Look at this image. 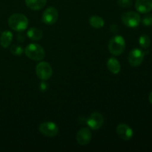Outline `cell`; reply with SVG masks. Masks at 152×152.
<instances>
[{"label": "cell", "instance_id": "obj_1", "mask_svg": "<svg viewBox=\"0 0 152 152\" xmlns=\"http://www.w3.org/2000/svg\"><path fill=\"white\" fill-rule=\"evenodd\" d=\"M8 25L13 31L21 32L28 28V19L22 13H14L9 17Z\"/></svg>", "mask_w": 152, "mask_h": 152}, {"label": "cell", "instance_id": "obj_2", "mask_svg": "<svg viewBox=\"0 0 152 152\" xmlns=\"http://www.w3.org/2000/svg\"><path fill=\"white\" fill-rule=\"evenodd\" d=\"M25 53L29 59L34 61H41L45 56V52L43 48L36 43H31L27 45Z\"/></svg>", "mask_w": 152, "mask_h": 152}, {"label": "cell", "instance_id": "obj_3", "mask_svg": "<svg viewBox=\"0 0 152 152\" xmlns=\"http://www.w3.org/2000/svg\"><path fill=\"white\" fill-rule=\"evenodd\" d=\"M126 49V41L122 36L117 35L111 38L108 43V50L114 56H119Z\"/></svg>", "mask_w": 152, "mask_h": 152}, {"label": "cell", "instance_id": "obj_4", "mask_svg": "<svg viewBox=\"0 0 152 152\" xmlns=\"http://www.w3.org/2000/svg\"><path fill=\"white\" fill-rule=\"evenodd\" d=\"M36 74L37 77L42 80H49L53 75V69L48 62H41L36 66Z\"/></svg>", "mask_w": 152, "mask_h": 152}, {"label": "cell", "instance_id": "obj_5", "mask_svg": "<svg viewBox=\"0 0 152 152\" xmlns=\"http://www.w3.org/2000/svg\"><path fill=\"white\" fill-rule=\"evenodd\" d=\"M121 20L125 25L129 28H134L140 25L141 22L140 16L134 11L126 12L121 16Z\"/></svg>", "mask_w": 152, "mask_h": 152}, {"label": "cell", "instance_id": "obj_6", "mask_svg": "<svg viewBox=\"0 0 152 152\" xmlns=\"http://www.w3.org/2000/svg\"><path fill=\"white\" fill-rule=\"evenodd\" d=\"M39 131L44 136L53 137L57 135L59 132V127L53 122H44L39 125Z\"/></svg>", "mask_w": 152, "mask_h": 152}, {"label": "cell", "instance_id": "obj_7", "mask_svg": "<svg viewBox=\"0 0 152 152\" xmlns=\"http://www.w3.org/2000/svg\"><path fill=\"white\" fill-rule=\"evenodd\" d=\"M145 53L139 48H134L130 51L128 56V61L133 67H137L142 64L144 59Z\"/></svg>", "mask_w": 152, "mask_h": 152}, {"label": "cell", "instance_id": "obj_8", "mask_svg": "<svg viewBox=\"0 0 152 152\" xmlns=\"http://www.w3.org/2000/svg\"><path fill=\"white\" fill-rule=\"evenodd\" d=\"M58 17H59V13L57 10L53 7H49L43 12L42 21L46 25H53L56 22Z\"/></svg>", "mask_w": 152, "mask_h": 152}, {"label": "cell", "instance_id": "obj_9", "mask_svg": "<svg viewBox=\"0 0 152 152\" xmlns=\"http://www.w3.org/2000/svg\"><path fill=\"white\" fill-rule=\"evenodd\" d=\"M104 123V117L99 112L92 113L87 120V125L92 130H98Z\"/></svg>", "mask_w": 152, "mask_h": 152}, {"label": "cell", "instance_id": "obj_10", "mask_svg": "<svg viewBox=\"0 0 152 152\" xmlns=\"http://www.w3.org/2000/svg\"><path fill=\"white\" fill-rule=\"evenodd\" d=\"M117 134L119 137L123 140L129 141L133 137L134 132L132 128L128 125L121 123L117 127Z\"/></svg>", "mask_w": 152, "mask_h": 152}, {"label": "cell", "instance_id": "obj_11", "mask_svg": "<svg viewBox=\"0 0 152 152\" xmlns=\"http://www.w3.org/2000/svg\"><path fill=\"white\" fill-rule=\"evenodd\" d=\"M91 132L88 128H83L77 132L76 140L77 142L81 145H86L90 142L91 140Z\"/></svg>", "mask_w": 152, "mask_h": 152}, {"label": "cell", "instance_id": "obj_12", "mask_svg": "<svg viewBox=\"0 0 152 152\" xmlns=\"http://www.w3.org/2000/svg\"><path fill=\"white\" fill-rule=\"evenodd\" d=\"M135 7L141 13H149L152 10V0H137Z\"/></svg>", "mask_w": 152, "mask_h": 152}, {"label": "cell", "instance_id": "obj_13", "mask_svg": "<svg viewBox=\"0 0 152 152\" xmlns=\"http://www.w3.org/2000/svg\"><path fill=\"white\" fill-rule=\"evenodd\" d=\"M107 68L109 70L110 72L114 74H117L120 73L121 70L120 62L116 58L111 57L107 61Z\"/></svg>", "mask_w": 152, "mask_h": 152}, {"label": "cell", "instance_id": "obj_14", "mask_svg": "<svg viewBox=\"0 0 152 152\" xmlns=\"http://www.w3.org/2000/svg\"><path fill=\"white\" fill-rule=\"evenodd\" d=\"M26 6L33 10L42 9L47 3V0H25Z\"/></svg>", "mask_w": 152, "mask_h": 152}, {"label": "cell", "instance_id": "obj_15", "mask_svg": "<svg viewBox=\"0 0 152 152\" xmlns=\"http://www.w3.org/2000/svg\"><path fill=\"white\" fill-rule=\"evenodd\" d=\"M12 39H13V34L10 31H5L2 32L0 37V45L2 48H6L10 45Z\"/></svg>", "mask_w": 152, "mask_h": 152}, {"label": "cell", "instance_id": "obj_16", "mask_svg": "<svg viewBox=\"0 0 152 152\" xmlns=\"http://www.w3.org/2000/svg\"><path fill=\"white\" fill-rule=\"evenodd\" d=\"M28 38L34 41H38L42 38V31L37 28H31L27 32Z\"/></svg>", "mask_w": 152, "mask_h": 152}, {"label": "cell", "instance_id": "obj_17", "mask_svg": "<svg viewBox=\"0 0 152 152\" xmlns=\"http://www.w3.org/2000/svg\"><path fill=\"white\" fill-rule=\"evenodd\" d=\"M89 24L91 26L96 29L102 28L105 25V21L99 16H92L89 18Z\"/></svg>", "mask_w": 152, "mask_h": 152}, {"label": "cell", "instance_id": "obj_18", "mask_svg": "<svg viewBox=\"0 0 152 152\" xmlns=\"http://www.w3.org/2000/svg\"><path fill=\"white\" fill-rule=\"evenodd\" d=\"M139 44L143 48H148L151 44V39H150L149 37L145 34L140 36L139 38Z\"/></svg>", "mask_w": 152, "mask_h": 152}, {"label": "cell", "instance_id": "obj_19", "mask_svg": "<svg viewBox=\"0 0 152 152\" xmlns=\"http://www.w3.org/2000/svg\"><path fill=\"white\" fill-rule=\"evenodd\" d=\"M24 51V49L22 46L17 45H13L10 48V53H13V55L16 56H19L22 54Z\"/></svg>", "mask_w": 152, "mask_h": 152}, {"label": "cell", "instance_id": "obj_20", "mask_svg": "<svg viewBox=\"0 0 152 152\" xmlns=\"http://www.w3.org/2000/svg\"><path fill=\"white\" fill-rule=\"evenodd\" d=\"M142 23L145 26H151L152 25V13L147 14L142 18Z\"/></svg>", "mask_w": 152, "mask_h": 152}, {"label": "cell", "instance_id": "obj_21", "mask_svg": "<svg viewBox=\"0 0 152 152\" xmlns=\"http://www.w3.org/2000/svg\"><path fill=\"white\" fill-rule=\"evenodd\" d=\"M117 4L120 7L126 8L132 6V0H117Z\"/></svg>", "mask_w": 152, "mask_h": 152}, {"label": "cell", "instance_id": "obj_22", "mask_svg": "<svg viewBox=\"0 0 152 152\" xmlns=\"http://www.w3.org/2000/svg\"><path fill=\"white\" fill-rule=\"evenodd\" d=\"M111 32L114 33V34H117V33L119 31L118 25H115V24H114V25H111Z\"/></svg>", "mask_w": 152, "mask_h": 152}, {"label": "cell", "instance_id": "obj_23", "mask_svg": "<svg viewBox=\"0 0 152 152\" xmlns=\"http://www.w3.org/2000/svg\"><path fill=\"white\" fill-rule=\"evenodd\" d=\"M47 87L48 85L45 83H42L41 85H40V89H41L42 91L46 90V89H47Z\"/></svg>", "mask_w": 152, "mask_h": 152}, {"label": "cell", "instance_id": "obj_24", "mask_svg": "<svg viewBox=\"0 0 152 152\" xmlns=\"http://www.w3.org/2000/svg\"><path fill=\"white\" fill-rule=\"evenodd\" d=\"M148 99H149L150 103H151V105H152V91L151 92V93H150L149 96H148Z\"/></svg>", "mask_w": 152, "mask_h": 152}]
</instances>
